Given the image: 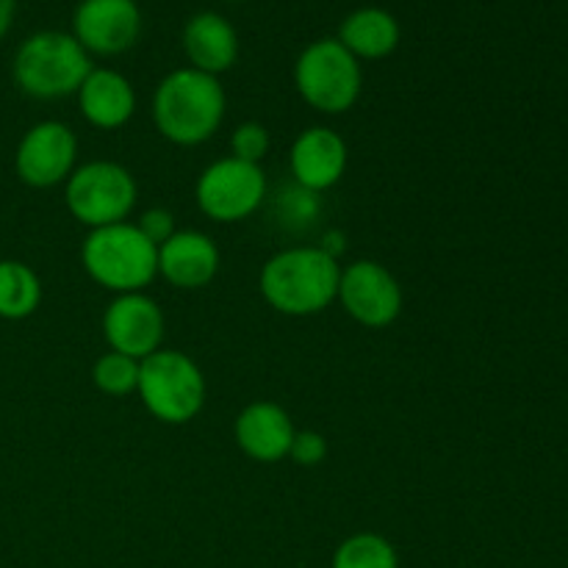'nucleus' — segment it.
Returning <instances> with one entry per match:
<instances>
[{
	"instance_id": "obj_24",
	"label": "nucleus",
	"mask_w": 568,
	"mask_h": 568,
	"mask_svg": "<svg viewBox=\"0 0 568 568\" xmlns=\"http://www.w3.org/2000/svg\"><path fill=\"white\" fill-rule=\"evenodd\" d=\"M327 458V438L320 430H297L294 433L292 449H288V460L297 466L314 469Z\"/></svg>"
},
{
	"instance_id": "obj_23",
	"label": "nucleus",
	"mask_w": 568,
	"mask_h": 568,
	"mask_svg": "<svg viewBox=\"0 0 568 568\" xmlns=\"http://www.w3.org/2000/svg\"><path fill=\"white\" fill-rule=\"evenodd\" d=\"M272 136L261 122H242L231 131V155L247 164H261L270 155Z\"/></svg>"
},
{
	"instance_id": "obj_14",
	"label": "nucleus",
	"mask_w": 568,
	"mask_h": 568,
	"mask_svg": "<svg viewBox=\"0 0 568 568\" xmlns=\"http://www.w3.org/2000/svg\"><path fill=\"white\" fill-rule=\"evenodd\" d=\"M222 255L214 239L203 231L178 227L164 244H159V277L178 292H200L220 275Z\"/></svg>"
},
{
	"instance_id": "obj_4",
	"label": "nucleus",
	"mask_w": 568,
	"mask_h": 568,
	"mask_svg": "<svg viewBox=\"0 0 568 568\" xmlns=\"http://www.w3.org/2000/svg\"><path fill=\"white\" fill-rule=\"evenodd\" d=\"M92 72V55L72 33L37 31L17 48L11 75L17 89L33 100H61L81 89Z\"/></svg>"
},
{
	"instance_id": "obj_21",
	"label": "nucleus",
	"mask_w": 568,
	"mask_h": 568,
	"mask_svg": "<svg viewBox=\"0 0 568 568\" xmlns=\"http://www.w3.org/2000/svg\"><path fill=\"white\" fill-rule=\"evenodd\" d=\"M92 383L105 397H128V394H136L139 361L109 349V353H103L92 364Z\"/></svg>"
},
{
	"instance_id": "obj_19",
	"label": "nucleus",
	"mask_w": 568,
	"mask_h": 568,
	"mask_svg": "<svg viewBox=\"0 0 568 568\" xmlns=\"http://www.w3.org/2000/svg\"><path fill=\"white\" fill-rule=\"evenodd\" d=\"M42 305V281L26 261H0V320L22 322Z\"/></svg>"
},
{
	"instance_id": "obj_9",
	"label": "nucleus",
	"mask_w": 568,
	"mask_h": 568,
	"mask_svg": "<svg viewBox=\"0 0 568 568\" xmlns=\"http://www.w3.org/2000/svg\"><path fill=\"white\" fill-rule=\"evenodd\" d=\"M336 303L355 325L383 331L394 325L405 308V294L394 272L372 258H358L342 266Z\"/></svg>"
},
{
	"instance_id": "obj_5",
	"label": "nucleus",
	"mask_w": 568,
	"mask_h": 568,
	"mask_svg": "<svg viewBox=\"0 0 568 568\" xmlns=\"http://www.w3.org/2000/svg\"><path fill=\"white\" fill-rule=\"evenodd\" d=\"M136 397L155 422L181 427L197 419L205 408L209 383L192 355L161 347L139 361Z\"/></svg>"
},
{
	"instance_id": "obj_22",
	"label": "nucleus",
	"mask_w": 568,
	"mask_h": 568,
	"mask_svg": "<svg viewBox=\"0 0 568 568\" xmlns=\"http://www.w3.org/2000/svg\"><path fill=\"white\" fill-rule=\"evenodd\" d=\"M275 211L283 227H288V231H303V227L314 225V222L320 220L322 200L320 194L292 183L286 192H281V197H277L275 203Z\"/></svg>"
},
{
	"instance_id": "obj_2",
	"label": "nucleus",
	"mask_w": 568,
	"mask_h": 568,
	"mask_svg": "<svg viewBox=\"0 0 568 568\" xmlns=\"http://www.w3.org/2000/svg\"><path fill=\"white\" fill-rule=\"evenodd\" d=\"M153 125L175 148H200L220 131L227 98L220 78L181 67L159 81L153 92Z\"/></svg>"
},
{
	"instance_id": "obj_15",
	"label": "nucleus",
	"mask_w": 568,
	"mask_h": 568,
	"mask_svg": "<svg viewBox=\"0 0 568 568\" xmlns=\"http://www.w3.org/2000/svg\"><path fill=\"white\" fill-rule=\"evenodd\" d=\"M292 416L272 399H255L239 410L233 422V442L255 464H281L294 442Z\"/></svg>"
},
{
	"instance_id": "obj_27",
	"label": "nucleus",
	"mask_w": 568,
	"mask_h": 568,
	"mask_svg": "<svg viewBox=\"0 0 568 568\" xmlns=\"http://www.w3.org/2000/svg\"><path fill=\"white\" fill-rule=\"evenodd\" d=\"M14 11H17V0H0V39L9 33L11 22H14Z\"/></svg>"
},
{
	"instance_id": "obj_16",
	"label": "nucleus",
	"mask_w": 568,
	"mask_h": 568,
	"mask_svg": "<svg viewBox=\"0 0 568 568\" xmlns=\"http://www.w3.org/2000/svg\"><path fill=\"white\" fill-rule=\"evenodd\" d=\"M83 122L98 131H120L136 114V89L122 72L92 67L75 92Z\"/></svg>"
},
{
	"instance_id": "obj_6",
	"label": "nucleus",
	"mask_w": 568,
	"mask_h": 568,
	"mask_svg": "<svg viewBox=\"0 0 568 568\" xmlns=\"http://www.w3.org/2000/svg\"><path fill=\"white\" fill-rule=\"evenodd\" d=\"M294 87L314 111L327 116L347 114L364 92L361 61L336 37L305 44L294 61Z\"/></svg>"
},
{
	"instance_id": "obj_10",
	"label": "nucleus",
	"mask_w": 568,
	"mask_h": 568,
	"mask_svg": "<svg viewBox=\"0 0 568 568\" xmlns=\"http://www.w3.org/2000/svg\"><path fill=\"white\" fill-rule=\"evenodd\" d=\"M78 166V136L67 122H33L14 150V172L26 186L55 189Z\"/></svg>"
},
{
	"instance_id": "obj_7",
	"label": "nucleus",
	"mask_w": 568,
	"mask_h": 568,
	"mask_svg": "<svg viewBox=\"0 0 568 568\" xmlns=\"http://www.w3.org/2000/svg\"><path fill=\"white\" fill-rule=\"evenodd\" d=\"M139 203L136 178L116 161H87L72 170L64 183V205L70 216L89 231L128 222Z\"/></svg>"
},
{
	"instance_id": "obj_8",
	"label": "nucleus",
	"mask_w": 568,
	"mask_h": 568,
	"mask_svg": "<svg viewBox=\"0 0 568 568\" xmlns=\"http://www.w3.org/2000/svg\"><path fill=\"white\" fill-rule=\"evenodd\" d=\"M270 183L261 164H247L233 155L205 166L194 183V203L200 214L216 225H236L250 220L264 205Z\"/></svg>"
},
{
	"instance_id": "obj_1",
	"label": "nucleus",
	"mask_w": 568,
	"mask_h": 568,
	"mask_svg": "<svg viewBox=\"0 0 568 568\" xmlns=\"http://www.w3.org/2000/svg\"><path fill=\"white\" fill-rule=\"evenodd\" d=\"M342 261L331 258L320 244H297L266 258L258 292L272 311L294 320L316 316L336 303Z\"/></svg>"
},
{
	"instance_id": "obj_28",
	"label": "nucleus",
	"mask_w": 568,
	"mask_h": 568,
	"mask_svg": "<svg viewBox=\"0 0 568 568\" xmlns=\"http://www.w3.org/2000/svg\"><path fill=\"white\" fill-rule=\"evenodd\" d=\"M236 3H242V0H236Z\"/></svg>"
},
{
	"instance_id": "obj_18",
	"label": "nucleus",
	"mask_w": 568,
	"mask_h": 568,
	"mask_svg": "<svg viewBox=\"0 0 568 568\" xmlns=\"http://www.w3.org/2000/svg\"><path fill=\"white\" fill-rule=\"evenodd\" d=\"M338 42L358 61H381L399 44V22L392 11L364 6L347 14L338 26Z\"/></svg>"
},
{
	"instance_id": "obj_25",
	"label": "nucleus",
	"mask_w": 568,
	"mask_h": 568,
	"mask_svg": "<svg viewBox=\"0 0 568 568\" xmlns=\"http://www.w3.org/2000/svg\"><path fill=\"white\" fill-rule=\"evenodd\" d=\"M136 227L144 233V236L150 239V242L155 244V247H159V244H164L166 239H170L172 233L178 231L175 214H172V211H166V209H161V205L142 211V216L136 220Z\"/></svg>"
},
{
	"instance_id": "obj_17",
	"label": "nucleus",
	"mask_w": 568,
	"mask_h": 568,
	"mask_svg": "<svg viewBox=\"0 0 568 568\" xmlns=\"http://www.w3.org/2000/svg\"><path fill=\"white\" fill-rule=\"evenodd\" d=\"M183 53H186L192 70L220 78L239 59L236 28L216 11L192 14L183 26Z\"/></svg>"
},
{
	"instance_id": "obj_20",
	"label": "nucleus",
	"mask_w": 568,
	"mask_h": 568,
	"mask_svg": "<svg viewBox=\"0 0 568 568\" xmlns=\"http://www.w3.org/2000/svg\"><path fill=\"white\" fill-rule=\"evenodd\" d=\"M331 568H399V555L381 532H353L336 547Z\"/></svg>"
},
{
	"instance_id": "obj_11",
	"label": "nucleus",
	"mask_w": 568,
	"mask_h": 568,
	"mask_svg": "<svg viewBox=\"0 0 568 568\" xmlns=\"http://www.w3.org/2000/svg\"><path fill=\"white\" fill-rule=\"evenodd\" d=\"M103 338L111 353L128 355L133 361H144L159 353L164 344L166 320L161 305L150 294H114L103 311Z\"/></svg>"
},
{
	"instance_id": "obj_3",
	"label": "nucleus",
	"mask_w": 568,
	"mask_h": 568,
	"mask_svg": "<svg viewBox=\"0 0 568 568\" xmlns=\"http://www.w3.org/2000/svg\"><path fill=\"white\" fill-rule=\"evenodd\" d=\"M81 266L89 281L105 292H144L159 277V247L139 231L136 222H116L87 233Z\"/></svg>"
},
{
	"instance_id": "obj_13",
	"label": "nucleus",
	"mask_w": 568,
	"mask_h": 568,
	"mask_svg": "<svg viewBox=\"0 0 568 568\" xmlns=\"http://www.w3.org/2000/svg\"><path fill=\"white\" fill-rule=\"evenodd\" d=\"M349 148L338 131L327 125H311L297 133L288 148L292 183L314 194L331 192L347 175Z\"/></svg>"
},
{
	"instance_id": "obj_26",
	"label": "nucleus",
	"mask_w": 568,
	"mask_h": 568,
	"mask_svg": "<svg viewBox=\"0 0 568 568\" xmlns=\"http://www.w3.org/2000/svg\"><path fill=\"white\" fill-rule=\"evenodd\" d=\"M320 247L325 250V253L331 255V258L342 261L344 253H347V236H344V231H338V227H331V231H327L325 236H322Z\"/></svg>"
},
{
	"instance_id": "obj_12",
	"label": "nucleus",
	"mask_w": 568,
	"mask_h": 568,
	"mask_svg": "<svg viewBox=\"0 0 568 568\" xmlns=\"http://www.w3.org/2000/svg\"><path fill=\"white\" fill-rule=\"evenodd\" d=\"M142 9L136 0H81L72 11V37L89 55H120L139 42Z\"/></svg>"
}]
</instances>
